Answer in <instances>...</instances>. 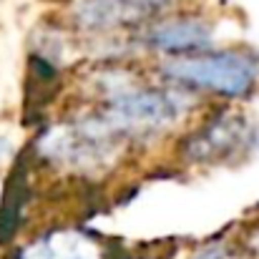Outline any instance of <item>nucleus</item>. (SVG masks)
Returning <instances> with one entry per match:
<instances>
[{
	"label": "nucleus",
	"mask_w": 259,
	"mask_h": 259,
	"mask_svg": "<svg viewBox=\"0 0 259 259\" xmlns=\"http://www.w3.org/2000/svg\"><path fill=\"white\" fill-rule=\"evenodd\" d=\"M161 76L186 91H206L219 98H249L259 83V61L247 51H196L169 56Z\"/></svg>",
	"instance_id": "nucleus-1"
},
{
	"label": "nucleus",
	"mask_w": 259,
	"mask_h": 259,
	"mask_svg": "<svg viewBox=\"0 0 259 259\" xmlns=\"http://www.w3.org/2000/svg\"><path fill=\"white\" fill-rule=\"evenodd\" d=\"M186 101L181 93L174 91H149V88H134V91H118L106 111L101 113V123L116 136V134H154L184 113Z\"/></svg>",
	"instance_id": "nucleus-2"
},
{
	"label": "nucleus",
	"mask_w": 259,
	"mask_h": 259,
	"mask_svg": "<svg viewBox=\"0 0 259 259\" xmlns=\"http://www.w3.org/2000/svg\"><path fill=\"white\" fill-rule=\"evenodd\" d=\"M144 38L149 48L164 56H186V53L204 51L211 43V25L201 15L171 13L156 18L144 33Z\"/></svg>",
	"instance_id": "nucleus-3"
},
{
	"label": "nucleus",
	"mask_w": 259,
	"mask_h": 259,
	"mask_svg": "<svg viewBox=\"0 0 259 259\" xmlns=\"http://www.w3.org/2000/svg\"><path fill=\"white\" fill-rule=\"evenodd\" d=\"M136 0H76L73 23L88 33H106L144 20Z\"/></svg>",
	"instance_id": "nucleus-4"
},
{
	"label": "nucleus",
	"mask_w": 259,
	"mask_h": 259,
	"mask_svg": "<svg viewBox=\"0 0 259 259\" xmlns=\"http://www.w3.org/2000/svg\"><path fill=\"white\" fill-rule=\"evenodd\" d=\"M247 134L249 131L244 128V121L234 116H219L209 121L201 131H196V136H191V149H186V154L196 161L219 159L232 154L247 139Z\"/></svg>",
	"instance_id": "nucleus-5"
},
{
	"label": "nucleus",
	"mask_w": 259,
	"mask_h": 259,
	"mask_svg": "<svg viewBox=\"0 0 259 259\" xmlns=\"http://www.w3.org/2000/svg\"><path fill=\"white\" fill-rule=\"evenodd\" d=\"M25 201H28V181H25V171L18 166L13 176L8 179L3 206H0V244H5L15 237Z\"/></svg>",
	"instance_id": "nucleus-6"
},
{
	"label": "nucleus",
	"mask_w": 259,
	"mask_h": 259,
	"mask_svg": "<svg viewBox=\"0 0 259 259\" xmlns=\"http://www.w3.org/2000/svg\"><path fill=\"white\" fill-rule=\"evenodd\" d=\"M189 259H239V254H237V249H232L229 244H224V242L217 244V242H214V244H209V247L194 252Z\"/></svg>",
	"instance_id": "nucleus-7"
}]
</instances>
